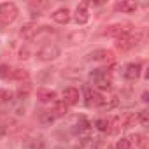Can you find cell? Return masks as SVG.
Instances as JSON below:
<instances>
[{
	"instance_id": "4dcf8cb0",
	"label": "cell",
	"mask_w": 149,
	"mask_h": 149,
	"mask_svg": "<svg viewBox=\"0 0 149 149\" xmlns=\"http://www.w3.org/2000/svg\"><path fill=\"white\" fill-rule=\"evenodd\" d=\"M54 149H65V147H61V146H58V147H54Z\"/></svg>"
},
{
	"instance_id": "6da1fadb",
	"label": "cell",
	"mask_w": 149,
	"mask_h": 149,
	"mask_svg": "<svg viewBox=\"0 0 149 149\" xmlns=\"http://www.w3.org/2000/svg\"><path fill=\"white\" fill-rule=\"evenodd\" d=\"M90 79H91V83L95 84V88H98V90H109L111 84H112V81H111V77H109L107 70H104V68L93 70V72L90 74Z\"/></svg>"
},
{
	"instance_id": "ba28073f",
	"label": "cell",
	"mask_w": 149,
	"mask_h": 149,
	"mask_svg": "<svg viewBox=\"0 0 149 149\" xmlns=\"http://www.w3.org/2000/svg\"><path fill=\"white\" fill-rule=\"evenodd\" d=\"M112 51H107V49H97L93 53L88 54V60L90 61H111L112 60Z\"/></svg>"
},
{
	"instance_id": "cb8c5ba5",
	"label": "cell",
	"mask_w": 149,
	"mask_h": 149,
	"mask_svg": "<svg viewBox=\"0 0 149 149\" xmlns=\"http://www.w3.org/2000/svg\"><path fill=\"white\" fill-rule=\"evenodd\" d=\"M137 121H140L142 126H147V125H149V112H147V111H142V112L139 114Z\"/></svg>"
},
{
	"instance_id": "f546056e",
	"label": "cell",
	"mask_w": 149,
	"mask_h": 149,
	"mask_svg": "<svg viewBox=\"0 0 149 149\" xmlns=\"http://www.w3.org/2000/svg\"><path fill=\"white\" fill-rule=\"evenodd\" d=\"M6 133H7V128L4 125H0V135H6Z\"/></svg>"
},
{
	"instance_id": "83f0119b",
	"label": "cell",
	"mask_w": 149,
	"mask_h": 149,
	"mask_svg": "<svg viewBox=\"0 0 149 149\" xmlns=\"http://www.w3.org/2000/svg\"><path fill=\"white\" fill-rule=\"evenodd\" d=\"M19 58H21V60H26V58H28V49H26V47L19 51Z\"/></svg>"
},
{
	"instance_id": "603a6c76",
	"label": "cell",
	"mask_w": 149,
	"mask_h": 149,
	"mask_svg": "<svg viewBox=\"0 0 149 149\" xmlns=\"http://www.w3.org/2000/svg\"><path fill=\"white\" fill-rule=\"evenodd\" d=\"M28 93H30V84H28V83H25V84L19 88V91H18V97H19L21 100H25V98L28 97Z\"/></svg>"
},
{
	"instance_id": "f1b7e54d",
	"label": "cell",
	"mask_w": 149,
	"mask_h": 149,
	"mask_svg": "<svg viewBox=\"0 0 149 149\" xmlns=\"http://www.w3.org/2000/svg\"><path fill=\"white\" fill-rule=\"evenodd\" d=\"M147 97H149V95H147V91H144V93H142V102H144V104H147V102H149V98H147Z\"/></svg>"
},
{
	"instance_id": "5b68a950",
	"label": "cell",
	"mask_w": 149,
	"mask_h": 149,
	"mask_svg": "<svg viewBox=\"0 0 149 149\" xmlns=\"http://www.w3.org/2000/svg\"><path fill=\"white\" fill-rule=\"evenodd\" d=\"M130 32H132V26H130L128 23H116V25L107 26V30H105L104 33L109 35V37L119 39V37H123V35H126V33H130Z\"/></svg>"
},
{
	"instance_id": "d4e9b609",
	"label": "cell",
	"mask_w": 149,
	"mask_h": 149,
	"mask_svg": "<svg viewBox=\"0 0 149 149\" xmlns=\"http://www.w3.org/2000/svg\"><path fill=\"white\" fill-rule=\"evenodd\" d=\"M116 149H132V142L128 139H119L116 144Z\"/></svg>"
},
{
	"instance_id": "8fae6325",
	"label": "cell",
	"mask_w": 149,
	"mask_h": 149,
	"mask_svg": "<svg viewBox=\"0 0 149 149\" xmlns=\"http://www.w3.org/2000/svg\"><path fill=\"white\" fill-rule=\"evenodd\" d=\"M53 19L58 23V25H67L70 21V11L67 7H60L53 13Z\"/></svg>"
},
{
	"instance_id": "5bb4252c",
	"label": "cell",
	"mask_w": 149,
	"mask_h": 149,
	"mask_svg": "<svg viewBox=\"0 0 149 149\" xmlns=\"http://www.w3.org/2000/svg\"><path fill=\"white\" fill-rule=\"evenodd\" d=\"M114 9L119 11V13L130 14V13H135V11H137V4L132 2V0H123V2H118V4L114 6Z\"/></svg>"
},
{
	"instance_id": "44dd1931",
	"label": "cell",
	"mask_w": 149,
	"mask_h": 149,
	"mask_svg": "<svg viewBox=\"0 0 149 149\" xmlns=\"http://www.w3.org/2000/svg\"><path fill=\"white\" fill-rule=\"evenodd\" d=\"M95 126L100 130V132H109V119L107 118H100L95 121Z\"/></svg>"
},
{
	"instance_id": "52a82bcc",
	"label": "cell",
	"mask_w": 149,
	"mask_h": 149,
	"mask_svg": "<svg viewBox=\"0 0 149 149\" xmlns=\"http://www.w3.org/2000/svg\"><path fill=\"white\" fill-rule=\"evenodd\" d=\"M140 70H142L140 63H128V65L125 67L123 76H125L126 81H137V79L140 77Z\"/></svg>"
},
{
	"instance_id": "9c48e42d",
	"label": "cell",
	"mask_w": 149,
	"mask_h": 149,
	"mask_svg": "<svg viewBox=\"0 0 149 149\" xmlns=\"http://www.w3.org/2000/svg\"><path fill=\"white\" fill-rule=\"evenodd\" d=\"M74 19H76V23H77V25H84V23H88V19H90V11H88L86 4L77 6L76 14H74Z\"/></svg>"
},
{
	"instance_id": "8992f818",
	"label": "cell",
	"mask_w": 149,
	"mask_h": 149,
	"mask_svg": "<svg viewBox=\"0 0 149 149\" xmlns=\"http://www.w3.org/2000/svg\"><path fill=\"white\" fill-rule=\"evenodd\" d=\"M79 98H81V93H79L77 88L68 86V88L63 90V102H65L67 105H76V104L79 102Z\"/></svg>"
},
{
	"instance_id": "277c9868",
	"label": "cell",
	"mask_w": 149,
	"mask_h": 149,
	"mask_svg": "<svg viewBox=\"0 0 149 149\" xmlns=\"http://www.w3.org/2000/svg\"><path fill=\"white\" fill-rule=\"evenodd\" d=\"M139 40H140V32H137V33L130 32V33H126V35H123V37H119V39H118L116 47H118V49H121V51H128V49L135 47Z\"/></svg>"
},
{
	"instance_id": "ffe728a7",
	"label": "cell",
	"mask_w": 149,
	"mask_h": 149,
	"mask_svg": "<svg viewBox=\"0 0 149 149\" xmlns=\"http://www.w3.org/2000/svg\"><path fill=\"white\" fill-rule=\"evenodd\" d=\"M128 140H133L137 146H140V147H146L147 146V139H146V135H142V133H133L132 135V139H128Z\"/></svg>"
},
{
	"instance_id": "7a4b0ae2",
	"label": "cell",
	"mask_w": 149,
	"mask_h": 149,
	"mask_svg": "<svg viewBox=\"0 0 149 149\" xmlns=\"http://www.w3.org/2000/svg\"><path fill=\"white\" fill-rule=\"evenodd\" d=\"M18 7L16 4L13 2H4V4H0V23H4V25H9L13 23L16 18H18Z\"/></svg>"
},
{
	"instance_id": "7c38bea8",
	"label": "cell",
	"mask_w": 149,
	"mask_h": 149,
	"mask_svg": "<svg viewBox=\"0 0 149 149\" xmlns=\"http://www.w3.org/2000/svg\"><path fill=\"white\" fill-rule=\"evenodd\" d=\"M37 33H39V26H37L35 23H26V25H23L21 30H19V35H21L23 39H26V40L33 39Z\"/></svg>"
},
{
	"instance_id": "4316f807",
	"label": "cell",
	"mask_w": 149,
	"mask_h": 149,
	"mask_svg": "<svg viewBox=\"0 0 149 149\" xmlns=\"http://www.w3.org/2000/svg\"><path fill=\"white\" fill-rule=\"evenodd\" d=\"M83 39H84V33H83V32H81V33H79V32H77V33H72V35L68 37V40H70V42H74V44L81 42Z\"/></svg>"
},
{
	"instance_id": "7402d4cb",
	"label": "cell",
	"mask_w": 149,
	"mask_h": 149,
	"mask_svg": "<svg viewBox=\"0 0 149 149\" xmlns=\"http://www.w3.org/2000/svg\"><path fill=\"white\" fill-rule=\"evenodd\" d=\"M14 98V93L9 91V90H0V100L2 102H13Z\"/></svg>"
},
{
	"instance_id": "484cf974",
	"label": "cell",
	"mask_w": 149,
	"mask_h": 149,
	"mask_svg": "<svg viewBox=\"0 0 149 149\" xmlns=\"http://www.w3.org/2000/svg\"><path fill=\"white\" fill-rule=\"evenodd\" d=\"M11 77V68L7 65H0V79H7Z\"/></svg>"
},
{
	"instance_id": "2e32d148",
	"label": "cell",
	"mask_w": 149,
	"mask_h": 149,
	"mask_svg": "<svg viewBox=\"0 0 149 149\" xmlns=\"http://www.w3.org/2000/svg\"><path fill=\"white\" fill-rule=\"evenodd\" d=\"M53 116L54 118H63L67 112H68V105L63 102V100H60V102H54V105H53Z\"/></svg>"
},
{
	"instance_id": "ac0fdd59",
	"label": "cell",
	"mask_w": 149,
	"mask_h": 149,
	"mask_svg": "<svg viewBox=\"0 0 149 149\" xmlns=\"http://www.w3.org/2000/svg\"><path fill=\"white\" fill-rule=\"evenodd\" d=\"M11 77L23 83V81L28 79V72H26L25 68H13V70H11Z\"/></svg>"
},
{
	"instance_id": "30bf717a",
	"label": "cell",
	"mask_w": 149,
	"mask_h": 149,
	"mask_svg": "<svg viewBox=\"0 0 149 149\" xmlns=\"http://www.w3.org/2000/svg\"><path fill=\"white\" fill-rule=\"evenodd\" d=\"M86 97H88V100H86V104L91 107V105H104L105 104V98L97 91V90H86Z\"/></svg>"
},
{
	"instance_id": "4fadbf2b",
	"label": "cell",
	"mask_w": 149,
	"mask_h": 149,
	"mask_svg": "<svg viewBox=\"0 0 149 149\" xmlns=\"http://www.w3.org/2000/svg\"><path fill=\"white\" fill-rule=\"evenodd\" d=\"M37 98H39L42 104H51V102H56V91L42 88V90H39V91H37Z\"/></svg>"
},
{
	"instance_id": "d6986e66",
	"label": "cell",
	"mask_w": 149,
	"mask_h": 149,
	"mask_svg": "<svg viewBox=\"0 0 149 149\" xmlns=\"http://www.w3.org/2000/svg\"><path fill=\"white\" fill-rule=\"evenodd\" d=\"M39 121H40V125L49 126V125L54 121V116H53V112H51V111H44V112L39 116Z\"/></svg>"
},
{
	"instance_id": "9a60e30c",
	"label": "cell",
	"mask_w": 149,
	"mask_h": 149,
	"mask_svg": "<svg viewBox=\"0 0 149 149\" xmlns=\"http://www.w3.org/2000/svg\"><path fill=\"white\" fill-rule=\"evenodd\" d=\"M90 128H91V125H90V121H88L86 118H79V121H77L76 125H74V128H72V132H74V133H76V135H77V133L81 135V133H86V132H88Z\"/></svg>"
},
{
	"instance_id": "3957f363",
	"label": "cell",
	"mask_w": 149,
	"mask_h": 149,
	"mask_svg": "<svg viewBox=\"0 0 149 149\" xmlns=\"http://www.w3.org/2000/svg\"><path fill=\"white\" fill-rule=\"evenodd\" d=\"M60 47L56 46V44H53V42H47V44H44L39 51H37V58L39 60H42V61H51V60H56L58 56H60Z\"/></svg>"
},
{
	"instance_id": "e0dca14e",
	"label": "cell",
	"mask_w": 149,
	"mask_h": 149,
	"mask_svg": "<svg viewBox=\"0 0 149 149\" xmlns=\"http://www.w3.org/2000/svg\"><path fill=\"white\" fill-rule=\"evenodd\" d=\"M28 149H46V140L42 135H37L28 140Z\"/></svg>"
}]
</instances>
